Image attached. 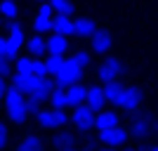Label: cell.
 <instances>
[{
	"mask_svg": "<svg viewBox=\"0 0 158 151\" xmlns=\"http://www.w3.org/2000/svg\"><path fill=\"white\" fill-rule=\"evenodd\" d=\"M33 76H38V78H47V76H50V71H47V66H45L43 59L33 61Z\"/></svg>",
	"mask_w": 158,
	"mask_h": 151,
	"instance_id": "obj_32",
	"label": "cell"
},
{
	"mask_svg": "<svg viewBox=\"0 0 158 151\" xmlns=\"http://www.w3.org/2000/svg\"><path fill=\"white\" fill-rule=\"evenodd\" d=\"M38 14H43V17H54V10H52V5H50V2H40Z\"/></svg>",
	"mask_w": 158,
	"mask_h": 151,
	"instance_id": "obj_35",
	"label": "cell"
},
{
	"mask_svg": "<svg viewBox=\"0 0 158 151\" xmlns=\"http://www.w3.org/2000/svg\"><path fill=\"white\" fill-rule=\"evenodd\" d=\"M50 5H52L54 14H66V17L73 14V2L71 0H50Z\"/></svg>",
	"mask_w": 158,
	"mask_h": 151,
	"instance_id": "obj_27",
	"label": "cell"
},
{
	"mask_svg": "<svg viewBox=\"0 0 158 151\" xmlns=\"http://www.w3.org/2000/svg\"><path fill=\"white\" fill-rule=\"evenodd\" d=\"M83 76H85V69H80V66L69 57V59H64L61 69L54 73V83L61 85V87H69V85H73V83H83Z\"/></svg>",
	"mask_w": 158,
	"mask_h": 151,
	"instance_id": "obj_4",
	"label": "cell"
},
{
	"mask_svg": "<svg viewBox=\"0 0 158 151\" xmlns=\"http://www.w3.org/2000/svg\"><path fill=\"white\" fill-rule=\"evenodd\" d=\"M19 50H21V45H17V43L10 40L7 36L0 38V57H7L10 61H14L17 57H19Z\"/></svg>",
	"mask_w": 158,
	"mask_h": 151,
	"instance_id": "obj_20",
	"label": "cell"
},
{
	"mask_svg": "<svg viewBox=\"0 0 158 151\" xmlns=\"http://www.w3.org/2000/svg\"><path fill=\"white\" fill-rule=\"evenodd\" d=\"M54 85H57V83H52V80H50V76H47V78H40V80H38V85H35L31 92H28V97L38 99L40 104H43V102H47V99H50V94H52Z\"/></svg>",
	"mask_w": 158,
	"mask_h": 151,
	"instance_id": "obj_15",
	"label": "cell"
},
{
	"mask_svg": "<svg viewBox=\"0 0 158 151\" xmlns=\"http://www.w3.org/2000/svg\"><path fill=\"white\" fill-rule=\"evenodd\" d=\"M64 59H66L64 54H50V57L45 59V66H47V71H50V76H54V73H57V71L61 69Z\"/></svg>",
	"mask_w": 158,
	"mask_h": 151,
	"instance_id": "obj_29",
	"label": "cell"
},
{
	"mask_svg": "<svg viewBox=\"0 0 158 151\" xmlns=\"http://www.w3.org/2000/svg\"><path fill=\"white\" fill-rule=\"evenodd\" d=\"M85 94H87V85L83 83H73V85L66 87V97H69V106H80L85 104Z\"/></svg>",
	"mask_w": 158,
	"mask_h": 151,
	"instance_id": "obj_18",
	"label": "cell"
},
{
	"mask_svg": "<svg viewBox=\"0 0 158 151\" xmlns=\"http://www.w3.org/2000/svg\"><path fill=\"white\" fill-rule=\"evenodd\" d=\"M7 38L14 40L17 45H24V43H26V33H24V26H21L17 19L7 21Z\"/></svg>",
	"mask_w": 158,
	"mask_h": 151,
	"instance_id": "obj_22",
	"label": "cell"
},
{
	"mask_svg": "<svg viewBox=\"0 0 158 151\" xmlns=\"http://www.w3.org/2000/svg\"><path fill=\"white\" fill-rule=\"evenodd\" d=\"M47 102H50V106H57V109H71L69 106V97H66V87H61V85H54Z\"/></svg>",
	"mask_w": 158,
	"mask_h": 151,
	"instance_id": "obj_23",
	"label": "cell"
},
{
	"mask_svg": "<svg viewBox=\"0 0 158 151\" xmlns=\"http://www.w3.org/2000/svg\"><path fill=\"white\" fill-rule=\"evenodd\" d=\"M26 50L28 54H31L33 59H40L43 54H47V38H43L40 33H35V36H31V38H26Z\"/></svg>",
	"mask_w": 158,
	"mask_h": 151,
	"instance_id": "obj_13",
	"label": "cell"
},
{
	"mask_svg": "<svg viewBox=\"0 0 158 151\" xmlns=\"http://www.w3.org/2000/svg\"><path fill=\"white\" fill-rule=\"evenodd\" d=\"M33 28H35V33H40V36H45V33H52V17H43V14H35V19H33Z\"/></svg>",
	"mask_w": 158,
	"mask_h": 151,
	"instance_id": "obj_26",
	"label": "cell"
},
{
	"mask_svg": "<svg viewBox=\"0 0 158 151\" xmlns=\"http://www.w3.org/2000/svg\"><path fill=\"white\" fill-rule=\"evenodd\" d=\"M144 151H158V144H151V146H146Z\"/></svg>",
	"mask_w": 158,
	"mask_h": 151,
	"instance_id": "obj_39",
	"label": "cell"
},
{
	"mask_svg": "<svg viewBox=\"0 0 158 151\" xmlns=\"http://www.w3.org/2000/svg\"><path fill=\"white\" fill-rule=\"evenodd\" d=\"M113 47V36L109 31H104V28H97L94 31V36L90 38V50H92L94 54H109Z\"/></svg>",
	"mask_w": 158,
	"mask_h": 151,
	"instance_id": "obj_8",
	"label": "cell"
},
{
	"mask_svg": "<svg viewBox=\"0 0 158 151\" xmlns=\"http://www.w3.org/2000/svg\"><path fill=\"white\" fill-rule=\"evenodd\" d=\"M19 14V7H17V0H0V17L2 19H17Z\"/></svg>",
	"mask_w": 158,
	"mask_h": 151,
	"instance_id": "obj_25",
	"label": "cell"
},
{
	"mask_svg": "<svg viewBox=\"0 0 158 151\" xmlns=\"http://www.w3.org/2000/svg\"><path fill=\"white\" fill-rule=\"evenodd\" d=\"M120 87H123V83H120V80H109V83H104V85H102L106 104H116V99H118V94H120Z\"/></svg>",
	"mask_w": 158,
	"mask_h": 151,
	"instance_id": "obj_24",
	"label": "cell"
},
{
	"mask_svg": "<svg viewBox=\"0 0 158 151\" xmlns=\"http://www.w3.org/2000/svg\"><path fill=\"white\" fill-rule=\"evenodd\" d=\"M125 73V64L118 59V57H106L102 64L97 66V78L102 83H109V80H120V76Z\"/></svg>",
	"mask_w": 158,
	"mask_h": 151,
	"instance_id": "obj_6",
	"label": "cell"
},
{
	"mask_svg": "<svg viewBox=\"0 0 158 151\" xmlns=\"http://www.w3.org/2000/svg\"><path fill=\"white\" fill-rule=\"evenodd\" d=\"M71 59L76 61V64H78L80 69H87V66L92 64V54L87 52V50H76V52L71 54Z\"/></svg>",
	"mask_w": 158,
	"mask_h": 151,
	"instance_id": "obj_30",
	"label": "cell"
},
{
	"mask_svg": "<svg viewBox=\"0 0 158 151\" xmlns=\"http://www.w3.org/2000/svg\"><path fill=\"white\" fill-rule=\"evenodd\" d=\"M142 102H144V92H142V87L123 85V87H120L118 99H116V106L123 109V111H127V113H135L137 109H142Z\"/></svg>",
	"mask_w": 158,
	"mask_h": 151,
	"instance_id": "obj_3",
	"label": "cell"
},
{
	"mask_svg": "<svg viewBox=\"0 0 158 151\" xmlns=\"http://www.w3.org/2000/svg\"><path fill=\"white\" fill-rule=\"evenodd\" d=\"M5 111H7V118H10V123H14V125H24V123L28 120L26 99H24V102H17V104L5 106Z\"/></svg>",
	"mask_w": 158,
	"mask_h": 151,
	"instance_id": "obj_14",
	"label": "cell"
},
{
	"mask_svg": "<svg viewBox=\"0 0 158 151\" xmlns=\"http://www.w3.org/2000/svg\"><path fill=\"white\" fill-rule=\"evenodd\" d=\"M85 104L90 106L94 113H99V111L106 106V99H104V90H102V85H87Z\"/></svg>",
	"mask_w": 158,
	"mask_h": 151,
	"instance_id": "obj_10",
	"label": "cell"
},
{
	"mask_svg": "<svg viewBox=\"0 0 158 151\" xmlns=\"http://www.w3.org/2000/svg\"><path fill=\"white\" fill-rule=\"evenodd\" d=\"M120 123V116L118 111H111V109H102L99 113H94V130L102 132V130H109L113 125Z\"/></svg>",
	"mask_w": 158,
	"mask_h": 151,
	"instance_id": "obj_9",
	"label": "cell"
},
{
	"mask_svg": "<svg viewBox=\"0 0 158 151\" xmlns=\"http://www.w3.org/2000/svg\"><path fill=\"white\" fill-rule=\"evenodd\" d=\"M146 146H123V151H144Z\"/></svg>",
	"mask_w": 158,
	"mask_h": 151,
	"instance_id": "obj_37",
	"label": "cell"
},
{
	"mask_svg": "<svg viewBox=\"0 0 158 151\" xmlns=\"http://www.w3.org/2000/svg\"><path fill=\"white\" fill-rule=\"evenodd\" d=\"M14 61H17V64H14V71L17 73H33V61L35 59H33L31 54H28V57H17Z\"/></svg>",
	"mask_w": 158,
	"mask_h": 151,
	"instance_id": "obj_28",
	"label": "cell"
},
{
	"mask_svg": "<svg viewBox=\"0 0 158 151\" xmlns=\"http://www.w3.org/2000/svg\"><path fill=\"white\" fill-rule=\"evenodd\" d=\"M52 33H59L66 38H73V19L66 14H54L52 17Z\"/></svg>",
	"mask_w": 158,
	"mask_h": 151,
	"instance_id": "obj_16",
	"label": "cell"
},
{
	"mask_svg": "<svg viewBox=\"0 0 158 151\" xmlns=\"http://www.w3.org/2000/svg\"><path fill=\"white\" fill-rule=\"evenodd\" d=\"M61 151H83V149H78V146H71V149H61Z\"/></svg>",
	"mask_w": 158,
	"mask_h": 151,
	"instance_id": "obj_40",
	"label": "cell"
},
{
	"mask_svg": "<svg viewBox=\"0 0 158 151\" xmlns=\"http://www.w3.org/2000/svg\"><path fill=\"white\" fill-rule=\"evenodd\" d=\"M17 151H45V144H43V139L38 135H26L17 144Z\"/></svg>",
	"mask_w": 158,
	"mask_h": 151,
	"instance_id": "obj_21",
	"label": "cell"
},
{
	"mask_svg": "<svg viewBox=\"0 0 158 151\" xmlns=\"http://www.w3.org/2000/svg\"><path fill=\"white\" fill-rule=\"evenodd\" d=\"M38 118V125L45 128V130H59V128H66L69 125V113L66 109H57V106H47V109H40L35 113Z\"/></svg>",
	"mask_w": 158,
	"mask_h": 151,
	"instance_id": "obj_2",
	"label": "cell"
},
{
	"mask_svg": "<svg viewBox=\"0 0 158 151\" xmlns=\"http://www.w3.org/2000/svg\"><path fill=\"white\" fill-rule=\"evenodd\" d=\"M76 135L73 132H69L66 128H59V130L54 132V137H52V146L57 151H61V149H71V146H76Z\"/></svg>",
	"mask_w": 158,
	"mask_h": 151,
	"instance_id": "obj_17",
	"label": "cell"
},
{
	"mask_svg": "<svg viewBox=\"0 0 158 151\" xmlns=\"http://www.w3.org/2000/svg\"><path fill=\"white\" fill-rule=\"evenodd\" d=\"M35 2H47V0H35Z\"/></svg>",
	"mask_w": 158,
	"mask_h": 151,
	"instance_id": "obj_41",
	"label": "cell"
},
{
	"mask_svg": "<svg viewBox=\"0 0 158 151\" xmlns=\"http://www.w3.org/2000/svg\"><path fill=\"white\" fill-rule=\"evenodd\" d=\"M94 151H118V149H116V146H104V144H102L99 149H94Z\"/></svg>",
	"mask_w": 158,
	"mask_h": 151,
	"instance_id": "obj_38",
	"label": "cell"
},
{
	"mask_svg": "<svg viewBox=\"0 0 158 151\" xmlns=\"http://www.w3.org/2000/svg\"><path fill=\"white\" fill-rule=\"evenodd\" d=\"M7 142H10V130H7V123L0 120V149H5Z\"/></svg>",
	"mask_w": 158,
	"mask_h": 151,
	"instance_id": "obj_34",
	"label": "cell"
},
{
	"mask_svg": "<svg viewBox=\"0 0 158 151\" xmlns=\"http://www.w3.org/2000/svg\"><path fill=\"white\" fill-rule=\"evenodd\" d=\"M5 92H7V80L0 76V102H2V97H5Z\"/></svg>",
	"mask_w": 158,
	"mask_h": 151,
	"instance_id": "obj_36",
	"label": "cell"
},
{
	"mask_svg": "<svg viewBox=\"0 0 158 151\" xmlns=\"http://www.w3.org/2000/svg\"><path fill=\"white\" fill-rule=\"evenodd\" d=\"M0 19H2V17H0Z\"/></svg>",
	"mask_w": 158,
	"mask_h": 151,
	"instance_id": "obj_42",
	"label": "cell"
},
{
	"mask_svg": "<svg viewBox=\"0 0 158 151\" xmlns=\"http://www.w3.org/2000/svg\"><path fill=\"white\" fill-rule=\"evenodd\" d=\"M66 52H69V38L52 33L47 38V54H66Z\"/></svg>",
	"mask_w": 158,
	"mask_h": 151,
	"instance_id": "obj_19",
	"label": "cell"
},
{
	"mask_svg": "<svg viewBox=\"0 0 158 151\" xmlns=\"http://www.w3.org/2000/svg\"><path fill=\"white\" fill-rule=\"evenodd\" d=\"M94 31H97V24H94L92 17H80V19H73V36L76 38H92Z\"/></svg>",
	"mask_w": 158,
	"mask_h": 151,
	"instance_id": "obj_11",
	"label": "cell"
},
{
	"mask_svg": "<svg viewBox=\"0 0 158 151\" xmlns=\"http://www.w3.org/2000/svg\"><path fill=\"white\" fill-rule=\"evenodd\" d=\"M10 78H12V85L17 87V90H21L24 94H28L33 87L38 85V80H40L38 76H33V73H17V71H14Z\"/></svg>",
	"mask_w": 158,
	"mask_h": 151,
	"instance_id": "obj_12",
	"label": "cell"
},
{
	"mask_svg": "<svg viewBox=\"0 0 158 151\" xmlns=\"http://www.w3.org/2000/svg\"><path fill=\"white\" fill-rule=\"evenodd\" d=\"M97 139L102 142L104 146H125L127 144V139H130V132H127L125 125H113V128H109V130H102L97 132Z\"/></svg>",
	"mask_w": 158,
	"mask_h": 151,
	"instance_id": "obj_7",
	"label": "cell"
},
{
	"mask_svg": "<svg viewBox=\"0 0 158 151\" xmlns=\"http://www.w3.org/2000/svg\"><path fill=\"white\" fill-rule=\"evenodd\" d=\"M14 73V66H12V61L7 59V57H0V76H2V78H10V76H12Z\"/></svg>",
	"mask_w": 158,
	"mask_h": 151,
	"instance_id": "obj_31",
	"label": "cell"
},
{
	"mask_svg": "<svg viewBox=\"0 0 158 151\" xmlns=\"http://www.w3.org/2000/svg\"><path fill=\"white\" fill-rule=\"evenodd\" d=\"M73 123V128L83 135H87L90 130H94V111L90 109L87 104H80V106H73V113L69 116Z\"/></svg>",
	"mask_w": 158,
	"mask_h": 151,
	"instance_id": "obj_5",
	"label": "cell"
},
{
	"mask_svg": "<svg viewBox=\"0 0 158 151\" xmlns=\"http://www.w3.org/2000/svg\"><path fill=\"white\" fill-rule=\"evenodd\" d=\"M26 111H28V116H35V113L40 111V102L26 94Z\"/></svg>",
	"mask_w": 158,
	"mask_h": 151,
	"instance_id": "obj_33",
	"label": "cell"
},
{
	"mask_svg": "<svg viewBox=\"0 0 158 151\" xmlns=\"http://www.w3.org/2000/svg\"><path fill=\"white\" fill-rule=\"evenodd\" d=\"M156 130H158V123H156L153 116H149L146 111H139V109L132 113V120H130V125H127L130 137H135L137 142H144V139H149Z\"/></svg>",
	"mask_w": 158,
	"mask_h": 151,
	"instance_id": "obj_1",
	"label": "cell"
}]
</instances>
